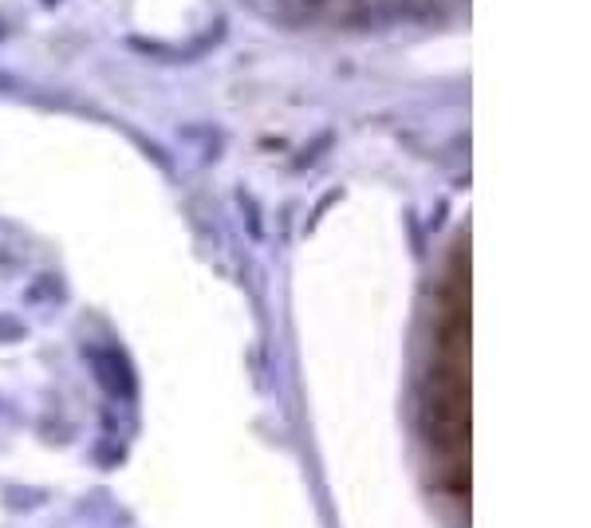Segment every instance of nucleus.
Wrapping results in <instances>:
<instances>
[{"label": "nucleus", "mask_w": 591, "mask_h": 528, "mask_svg": "<svg viewBox=\"0 0 591 528\" xmlns=\"http://www.w3.org/2000/svg\"><path fill=\"white\" fill-rule=\"evenodd\" d=\"M241 213H245V221H249V237L253 241H260L264 237V221H260V213H257V206H253V197L245 194V189H241Z\"/></svg>", "instance_id": "20e7f679"}, {"label": "nucleus", "mask_w": 591, "mask_h": 528, "mask_svg": "<svg viewBox=\"0 0 591 528\" xmlns=\"http://www.w3.org/2000/svg\"><path fill=\"white\" fill-rule=\"evenodd\" d=\"M24 340V323L12 320V316H0V343H16Z\"/></svg>", "instance_id": "39448f33"}, {"label": "nucleus", "mask_w": 591, "mask_h": 528, "mask_svg": "<svg viewBox=\"0 0 591 528\" xmlns=\"http://www.w3.org/2000/svg\"><path fill=\"white\" fill-rule=\"evenodd\" d=\"M241 4H245L253 16H260V21H272V12H276V4H281V0H241Z\"/></svg>", "instance_id": "423d86ee"}, {"label": "nucleus", "mask_w": 591, "mask_h": 528, "mask_svg": "<svg viewBox=\"0 0 591 528\" xmlns=\"http://www.w3.org/2000/svg\"><path fill=\"white\" fill-rule=\"evenodd\" d=\"M438 4H446V9H466V0H438Z\"/></svg>", "instance_id": "0eeeda50"}, {"label": "nucleus", "mask_w": 591, "mask_h": 528, "mask_svg": "<svg viewBox=\"0 0 591 528\" xmlns=\"http://www.w3.org/2000/svg\"><path fill=\"white\" fill-rule=\"evenodd\" d=\"M95 371H99V379L107 383V391L119 394V398H131V394H135V371H131V363L119 352L95 355Z\"/></svg>", "instance_id": "f257e3e1"}, {"label": "nucleus", "mask_w": 591, "mask_h": 528, "mask_svg": "<svg viewBox=\"0 0 591 528\" xmlns=\"http://www.w3.org/2000/svg\"><path fill=\"white\" fill-rule=\"evenodd\" d=\"M438 0H374L371 16L383 24H403V21H430Z\"/></svg>", "instance_id": "7ed1b4c3"}, {"label": "nucleus", "mask_w": 591, "mask_h": 528, "mask_svg": "<svg viewBox=\"0 0 591 528\" xmlns=\"http://www.w3.org/2000/svg\"><path fill=\"white\" fill-rule=\"evenodd\" d=\"M44 4H48V9H56V4H60V0H44Z\"/></svg>", "instance_id": "6e6552de"}, {"label": "nucleus", "mask_w": 591, "mask_h": 528, "mask_svg": "<svg viewBox=\"0 0 591 528\" xmlns=\"http://www.w3.org/2000/svg\"><path fill=\"white\" fill-rule=\"evenodd\" d=\"M323 21L335 24V28H343V32H367L374 24L371 0H328Z\"/></svg>", "instance_id": "f03ea898"}]
</instances>
